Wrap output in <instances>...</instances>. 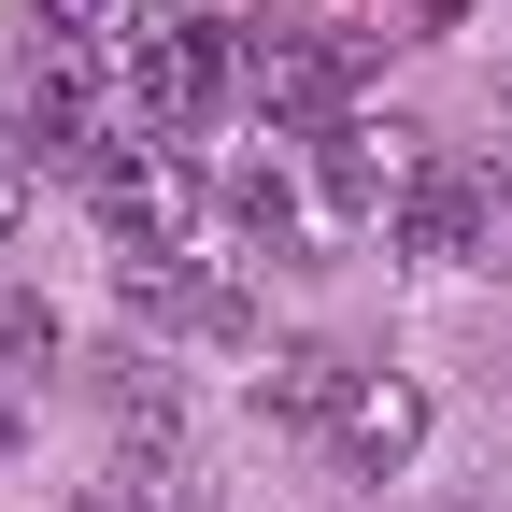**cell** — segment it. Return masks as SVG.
Wrapping results in <instances>:
<instances>
[{
  "mask_svg": "<svg viewBox=\"0 0 512 512\" xmlns=\"http://www.w3.org/2000/svg\"><path fill=\"white\" fill-rule=\"evenodd\" d=\"M242 100L271 114V143L356 114V29H328V15H256V29H242Z\"/></svg>",
  "mask_w": 512,
  "mask_h": 512,
  "instance_id": "1",
  "label": "cell"
},
{
  "mask_svg": "<svg viewBox=\"0 0 512 512\" xmlns=\"http://www.w3.org/2000/svg\"><path fill=\"white\" fill-rule=\"evenodd\" d=\"M413 185H427V143L399 114H328L313 128V228H399Z\"/></svg>",
  "mask_w": 512,
  "mask_h": 512,
  "instance_id": "2",
  "label": "cell"
},
{
  "mask_svg": "<svg viewBox=\"0 0 512 512\" xmlns=\"http://www.w3.org/2000/svg\"><path fill=\"white\" fill-rule=\"evenodd\" d=\"M86 200H100V228L128 256H171L185 228H200V157H185L171 128H128V143L86 157Z\"/></svg>",
  "mask_w": 512,
  "mask_h": 512,
  "instance_id": "3",
  "label": "cell"
},
{
  "mask_svg": "<svg viewBox=\"0 0 512 512\" xmlns=\"http://www.w3.org/2000/svg\"><path fill=\"white\" fill-rule=\"evenodd\" d=\"M228 86H242V29H214V15H157L143 43H128V114L171 128V143H185Z\"/></svg>",
  "mask_w": 512,
  "mask_h": 512,
  "instance_id": "4",
  "label": "cell"
},
{
  "mask_svg": "<svg viewBox=\"0 0 512 512\" xmlns=\"http://www.w3.org/2000/svg\"><path fill=\"white\" fill-rule=\"evenodd\" d=\"M512 242V185L484 157H427V185L399 200V256H456V271H498Z\"/></svg>",
  "mask_w": 512,
  "mask_h": 512,
  "instance_id": "5",
  "label": "cell"
},
{
  "mask_svg": "<svg viewBox=\"0 0 512 512\" xmlns=\"http://www.w3.org/2000/svg\"><path fill=\"white\" fill-rule=\"evenodd\" d=\"M328 441H342V470H356V484H384V470L427 441V384H413V370H356V399L328 413Z\"/></svg>",
  "mask_w": 512,
  "mask_h": 512,
  "instance_id": "6",
  "label": "cell"
},
{
  "mask_svg": "<svg viewBox=\"0 0 512 512\" xmlns=\"http://www.w3.org/2000/svg\"><path fill=\"white\" fill-rule=\"evenodd\" d=\"M342 399H356V370L328 342H271V356H256V413H271V427H328Z\"/></svg>",
  "mask_w": 512,
  "mask_h": 512,
  "instance_id": "7",
  "label": "cell"
},
{
  "mask_svg": "<svg viewBox=\"0 0 512 512\" xmlns=\"http://www.w3.org/2000/svg\"><path fill=\"white\" fill-rule=\"evenodd\" d=\"M228 214H242L256 242H285V228H313V185H299L285 157H242V171H228Z\"/></svg>",
  "mask_w": 512,
  "mask_h": 512,
  "instance_id": "8",
  "label": "cell"
},
{
  "mask_svg": "<svg viewBox=\"0 0 512 512\" xmlns=\"http://www.w3.org/2000/svg\"><path fill=\"white\" fill-rule=\"evenodd\" d=\"M29 29H57V43H100V57H128L157 29V0H29Z\"/></svg>",
  "mask_w": 512,
  "mask_h": 512,
  "instance_id": "9",
  "label": "cell"
},
{
  "mask_svg": "<svg viewBox=\"0 0 512 512\" xmlns=\"http://www.w3.org/2000/svg\"><path fill=\"white\" fill-rule=\"evenodd\" d=\"M29 370H57V328H43V313H0V399H15Z\"/></svg>",
  "mask_w": 512,
  "mask_h": 512,
  "instance_id": "10",
  "label": "cell"
},
{
  "mask_svg": "<svg viewBox=\"0 0 512 512\" xmlns=\"http://www.w3.org/2000/svg\"><path fill=\"white\" fill-rule=\"evenodd\" d=\"M15 214H29V128L0 114V228H15Z\"/></svg>",
  "mask_w": 512,
  "mask_h": 512,
  "instance_id": "11",
  "label": "cell"
}]
</instances>
